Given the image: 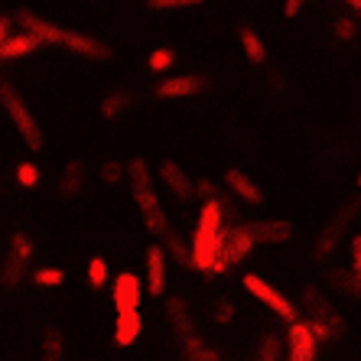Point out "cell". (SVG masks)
I'll return each instance as SVG.
<instances>
[{
    "mask_svg": "<svg viewBox=\"0 0 361 361\" xmlns=\"http://www.w3.org/2000/svg\"><path fill=\"white\" fill-rule=\"evenodd\" d=\"M130 108H134V94L127 92V88H114V92H108L104 98H101V118L104 121L124 118Z\"/></svg>",
    "mask_w": 361,
    "mask_h": 361,
    "instance_id": "obj_19",
    "label": "cell"
},
{
    "mask_svg": "<svg viewBox=\"0 0 361 361\" xmlns=\"http://www.w3.org/2000/svg\"><path fill=\"white\" fill-rule=\"evenodd\" d=\"M163 251L173 254V257L183 264V267H189V247H185L183 238H179L173 228H166V235H163Z\"/></svg>",
    "mask_w": 361,
    "mask_h": 361,
    "instance_id": "obj_25",
    "label": "cell"
},
{
    "mask_svg": "<svg viewBox=\"0 0 361 361\" xmlns=\"http://www.w3.org/2000/svg\"><path fill=\"white\" fill-rule=\"evenodd\" d=\"M88 283H92L94 290L108 283V261H104V257H92V261H88Z\"/></svg>",
    "mask_w": 361,
    "mask_h": 361,
    "instance_id": "obj_27",
    "label": "cell"
},
{
    "mask_svg": "<svg viewBox=\"0 0 361 361\" xmlns=\"http://www.w3.org/2000/svg\"><path fill=\"white\" fill-rule=\"evenodd\" d=\"M33 283H39V286H62V283H66V270H62V267H39V270H33Z\"/></svg>",
    "mask_w": 361,
    "mask_h": 361,
    "instance_id": "obj_26",
    "label": "cell"
},
{
    "mask_svg": "<svg viewBox=\"0 0 361 361\" xmlns=\"http://www.w3.org/2000/svg\"><path fill=\"white\" fill-rule=\"evenodd\" d=\"M166 264L169 254L163 251V244H150L147 247V293L150 296H163L166 290Z\"/></svg>",
    "mask_w": 361,
    "mask_h": 361,
    "instance_id": "obj_12",
    "label": "cell"
},
{
    "mask_svg": "<svg viewBox=\"0 0 361 361\" xmlns=\"http://www.w3.org/2000/svg\"><path fill=\"white\" fill-rule=\"evenodd\" d=\"M238 39H241L244 59L251 62V66H264V62H267V46H264V39L257 36V30L241 26V30H238Z\"/></svg>",
    "mask_w": 361,
    "mask_h": 361,
    "instance_id": "obj_20",
    "label": "cell"
},
{
    "mask_svg": "<svg viewBox=\"0 0 361 361\" xmlns=\"http://www.w3.org/2000/svg\"><path fill=\"white\" fill-rule=\"evenodd\" d=\"M114 310L118 312H130V310H140V300H143V283L137 274H118L114 277Z\"/></svg>",
    "mask_w": 361,
    "mask_h": 361,
    "instance_id": "obj_10",
    "label": "cell"
},
{
    "mask_svg": "<svg viewBox=\"0 0 361 361\" xmlns=\"http://www.w3.org/2000/svg\"><path fill=\"white\" fill-rule=\"evenodd\" d=\"M302 4H306V0H283V17H290V20H293L296 13H300V10H302Z\"/></svg>",
    "mask_w": 361,
    "mask_h": 361,
    "instance_id": "obj_37",
    "label": "cell"
},
{
    "mask_svg": "<svg viewBox=\"0 0 361 361\" xmlns=\"http://www.w3.org/2000/svg\"><path fill=\"white\" fill-rule=\"evenodd\" d=\"M42 361H62V336L56 329L46 332V345H42Z\"/></svg>",
    "mask_w": 361,
    "mask_h": 361,
    "instance_id": "obj_28",
    "label": "cell"
},
{
    "mask_svg": "<svg viewBox=\"0 0 361 361\" xmlns=\"http://www.w3.org/2000/svg\"><path fill=\"white\" fill-rule=\"evenodd\" d=\"M286 348H290L286 361H316L319 358V342H316V336H312V329L306 326V322H300V319L290 322Z\"/></svg>",
    "mask_w": 361,
    "mask_h": 361,
    "instance_id": "obj_8",
    "label": "cell"
},
{
    "mask_svg": "<svg viewBox=\"0 0 361 361\" xmlns=\"http://www.w3.org/2000/svg\"><path fill=\"white\" fill-rule=\"evenodd\" d=\"M17 20L23 30H30L33 36H39L42 42H52V46H66L68 52H75V56H85V59H94V62H108L114 59V52L104 46L101 39L88 33H78V30H68V26H59L52 23V20L39 17L33 10H17Z\"/></svg>",
    "mask_w": 361,
    "mask_h": 361,
    "instance_id": "obj_1",
    "label": "cell"
},
{
    "mask_svg": "<svg viewBox=\"0 0 361 361\" xmlns=\"http://www.w3.org/2000/svg\"><path fill=\"white\" fill-rule=\"evenodd\" d=\"M348 257H352V274H358L361 277V231L358 235H352V244H348Z\"/></svg>",
    "mask_w": 361,
    "mask_h": 361,
    "instance_id": "obj_35",
    "label": "cell"
},
{
    "mask_svg": "<svg viewBox=\"0 0 361 361\" xmlns=\"http://www.w3.org/2000/svg\"><path fill=\"white\" fill-rule=\"evenodd\" d=\"M98 176H101V183H104V185H118L121 179H124V166H121V163H114V160H108L104 166L98 169Z\"/></svg>",
    "mask_w": 361,
    "mask_h": 361,
    "instance_id": "obj_32",
    "label": "cell"
},
{
    "mask_svg": "<svg viewBox=\"0 0 361 361\" xmlns=\"http://www.w3.org/2000/svg\"><path fill=\"white\" fill-rule=\"evenodd\" d=\"M183 355H185V361H221V352L209 348L202 336L185 338V342H183Z\"/></svg>",
    "mask_w": 361,
    "mask_h": 361,
    "instance_id": "obj_22",
    "label": "cell"
},
{
    "mask_svg": "<svg viewBox=\"0 0 361 361\" xmlns=\"http://www.w3.org/2000/svg\"><path fill=\"white\" fill-rule=\"evenodd\" d=\"M85 176H88V169H85L82 160H72V163H68V166L62 169V179H59L62 195H75L78 189L85 185Z\"/></svg>",
    "mask_w": 361,
    "mask_h": 361,
    "instance_id": "obj_21",
    "label": "cell"
},
{
    "mask_svg": "<svg viewBox=\"0 0 361 361\" xmlns=\"http://www.w3.org/2000/svg\"><path fill=\"white\" fill-rule=\"evenodd\" d=\"M7 30H10V20H7V17H0V42L7 39Z\"/></svg>",
    "mask_w": 361,
    "mask_h": 361,
    "instance_id": "obj_38",
    "label": "cell"
},
{
    "mask_svg": "<svg viewBox=\"0 0 361 361\" xmlns=\"http://www.w3.org/2000/svg\"><path fill=\"white\" fill-rule=\"evenodd\" d=\"M254 244H286L293 238V225L283 219H267V221H251L247 225Z\"/></svg>",
    "mask_w": 361,
    "mask_h": 361,
    "instance_id": "obj_15",
    "label": "cell"
},
{
    "mask_svg": "<svg viewBox=\"0 0 361 361\" xmlns=\"http://www.w3.org/2000/svg\"><path fill=\"white\" fill-rule=\"evenodd\" d=\"M212 316H215V322H219V326L235 322V302H231V300H215V306H212Z\"/></svg>",
    "mask_w": 361,
    "mask_h": 361,
    "instance_id": "obj_31",
    "label": "cell"
},
{
    "mask_svg": "<svg viewBox=\"0 0 361 361\" xmlns=\"http://www.w3.org/2000/svg\"><path fill=\"white\" fill-rule=\"evenodd\" d=\"M143 329V319H140V310H130V312H118V322H114V345L127 348L134 345L137 336Z\"/></svg>",
    "mask_w": 361,
    "mask_h": 361,
    "instance_id": "obj_18",
    "label": "cell"
},
{
    "mask_svg": "<svg viewBox=\"0 0 361 361\" xmlns=\"http://www.w3.org/2000/svg\"><path fill=\"white\" fill-rule=\"evenodd\" d=\"M336 36H338V39H345V42H352L355 36H358V23H355V20H348V17H338L336 20Z\"/></svg>",
    "mask_w": 361,
    "mask_h": 361,
    "instance_id": "obj_34",
    "label": "cell"
},
{
    "mask_svg": "<svg viewBox=\"0 0 361 361\" xmlns=\"http://www.w3.org/2000/svg\"><path fill=\"white\" fill-rule=\"evenodd\" d=\"M205 0H147L150 10H179V7H199Z\"/></svg>",
    "mask_w": 361,
    "mask_h": 361,
    "instance_id": "obj_33",
    "label": "cell"
},
{
    "mask_svg": "<svg viewBox=\"0 0 361 361\" xmlns=\"http://www.w3.org/2000/svg\"><path fill=\"white\" fill-rule=\"evenodd\" d=\"M358 185H361V176H358Z\"/></svg>",
    "mask_w": 361,
    "mask_h": 361,
    "instance_id": "obj_40",
    "label": "cell"
},
{
    "mask_svg": "<svg viewBox=\"0 0 361 361\" xmlns=\"http://www.w3.org/2000/svg\"><path fill=\"white\" fill-rule=\"evenodd\" d=\"M241 286L254 296V300H261L264 306H267V310L274 312V316H280L283 322H293L296 316H300L293 302L286 300V296L280 293V290H277L274 283H267L264 277H257V274H244V277H241Z\"/></svg>",
    "mask_w": 361,
    "mask_h": 361,
    "instance_id": "obj_6",
    "label": "cell"
},
{
    "mask_svg": "<svg viewBox=\"0 0 361 361\" xmlns=\"http://www.w3.org/2000/svg\"><path fill=\"white\" fill-rule=\"evenodd\" d=\"M254 247V238L247 231V225H238V228H228L225 244H221V270H228L231 264L244 261Z\"/></svg>",
    "mask_w": 361,
    "mask_h": 361,
    "instance_id": "obj_11",
    "label": "cell"
},
{
    "mask_svg": "<svg viewBox=\"0 0 361 361\" xmlns=\"http://www.w3.org/2000/svg\"><path fill=\"white\" fill-rule=\"evenodd\" d=\"M166 322H169V329L176 332V338L179 342H185V338H192V336H199V329H195V319H192V310L185 306V300H173L166 302Z\"/></svg>",
    "mask_w": 361,
    "mask_h": 361,
    "instance_id": "obj_17",
    "label": "cell"
},
{
    "mask_svg": "<svg viewBox=\"0 0 361 361\" xmlns=\"http://www.w3.org/2000/svg\"><path fill=\"white\" fill-rule=\"evenodd\" d=\"M17 183L23 185V189H36L39 185V169H36V163H20L17 166Z\"/></svg>",
    "mask_w": 361,
    "mask_h": 361,
    "instance_id": "obj_30",
    "label": "cell"
},
{
    "mask_svg": "<svg viewBox=\"0 0 361 361\" xmlns=\"http://www.w3.org/2000/svg\"><path fill=\"white\" fill-rule=\"evenodd\" d=\"M329 283L336 286V290H342V293L361 300V277L352 274V270H329Z\"/></svg>",
    "mask_w": 361,
    "mask_h": 361,
    "instance_id": "obj_23",
    "label": "cell"
},
{
    "mask_svg": "<svg viewBox=\"0 0 361 361\" xmlns=\"http://www.w3.org/2000/svg\"><path fill=\"white\" fill-rule=\"evenodd\" d=\"M195 192H199L202 199H215V195H219V185H212L209 179H202V183H195Z\"/></svg>",
    "mask_w": 361,
    "mask_h": 361,
    "instance_id": "obj_36",
    "label": "cell"
},
{
    "mask_svg": "<svg viewBox=\"0 0 361 361\" xmlns=\"http://www.w3.org/2000/svg\"><path fill=\"white\" fill-rule=\"evenodd\" d=\"M173 62H176V52L163 46V49H153V52H150V59H147V66H150L153 72H166V68L173 66Z\"/></svg>",
    "mask_w": 361,
    "mask_h": 361,
    "instance_id": "obj_29",
    "label": "cell"
},
{
    "mask_svg": "<svg viewBox=\"0 0 361 361\" xmlns=\"http://www.w3.org/2000/svg\"><path fill=\"white\" fill-rule=\"evenodd\" d=\"M160 179L179 202H189L195 195V183L189 179V173L176 160H160Z\"/></svg>",
    "mask_w": 361,
    "mask_h": 361,
    "instance_id": "obj_13",
    "label": "cell"
},
{
    "mask_svg": "<svg viewBox=\"0 0 361 361\" xmlns=\"http://www.w3.org/2000/svg\"><path fill=\"white\" fill-rule=\"evenodd\" d=\"M225 185L244 202V205H261V202H264V189L254 183L244 169H238V166L225 169Z\"/></svg>",
    "mask_w": 361,
    "mask_h": 361,
    "instance_id": "obj_16",
    "label": "cell"
},
{
    "mask_svg": "<svg viewBox=\"0 0 361 361\" xmlns=\"http://www.w3.org/2000/svg\"><path fill=\"white\" fill-rule=\"evenodd\" d=\"M302 310L310 316L306 326L312 329L316 342H336V338L345 332V319L338 316V310L319 293V290H312V286L302 290Z\"/></svg>",
    "mask_w": 361,
    "mask_h": 361,
    "instance_id": "obj_3",
    "label": "cell"
},
{
    "mask_svg": "<svg viewBox=\"0 0 361 361\" xmlns=\"http://www.w3.org/2000/svg\"><path fill=\"white\" fill-rule=\"evenodd\" d=\"M358 209H361V202H345L342 209L329 219V225L319 231V238H316V257H329V254L336 251L338 244H342L345 231L352 228V221L358 219Z\"/></svg>",
    "mask_w": 361,
    "mask_h": 361,
    "instance_id": "obj_7",
    "label": "cell"
},
{
    "mask_svg": "<svg viewBox=\"0 0 361 361\" xmlns=\"http://www.w3.org/2000/svg\"><path fill=\"white\" fill-rule=\"evenodd\" d=\"M345 4H348V7H352L355 13H361V0H345Z\"/></svg>",
    "mask_w": 361,
    "mask_h": 361,
    "instance_id": "obj_39",
    "label": "cell"
},
{
    "mask_svg": "<svg viewBox=\"0 0 361 361\" xmlns=\"http://www.w3.org/2000/svg\"><path fill=\"white\" fill-rule=\"evenodd\" d=\"M124 176L130 179V195H134V202H137V212L143 215L147 231L157 235V238H163L166 235V228H169V219H166V212H163V205H160V195H157V185H153L147 160H143V157L127 160Z\"/></svg>",
    "mask_w": 361,
    "mask_h": 361,
    "instance_id": "obj_2",
    "label": "cell"
},
{
    "mask_svg": "<svg viewBox=\"0 0 361 361\" xmlns=\"http://www.w3.org/2000/svg\"><path fill=\"white\" fill-rule=\"evenodd\" d=\"M280 352H283V338L267 329L261 336V348H257V361H280Z\"/></svg>",
    "mask_w": 361,
    "mask_h": 361,
    "instance_id": "obj_24",
    "label": "cell"
},
{
    "mask_svg": "<svg viewBox=\"0 0 361 361\" xmlns=\"http://www.w3.org/2000/svg\"><path fill=\"white\" fill-rule=\"evenodd\" d=\"M30 261H33V238L26 235V231H13L10 244H7L4 267H0V283H4V290H17Z\"/></svg>",
    "mask_w": 361,
    "mask_h": 361,
    "instance_id": "obj_5",
    "label": "cell"
},
{
    "mask_svg": "<svg viewBox=\"0 0 361 361\" xmlns=\"http://www.w3.org/2000/svg\"><path fill=\"white\" fill-rule=\"evenodd\" d=\"M0 101H4L10 121H13V127H17L20 140H23L33 153H39L42 147H46V137H42V127H39V121L33 118V111L26 108L23 94H20L13 85H0Z\"/></svg>",
    "mask_w": 361,
    "mask_h": 361,
    "instance_id": "obj_4",
    "label": "cell"
},
{
    "mask_svg": "<svg viewBox=\"0 0 361 361\" xmlns=\"http://www.w3.org/2000/svg\"><path fill=\"white\" fill-rule=\"evenodd\" d=\"M209 88V78L205 75H176V78H163L153 92L157 98L173 101V98H192V94H202Z\"/></svg>",
    "mask_w": 361,
    "mask_h": 361,
    "instance_id": "obj_9",
    "label": "cell"
},
{
    "mask_svg": "<svg viewBox=\"0 0 361 361\" xmlns=\"http://www.w3.org/2000/svg\"><path fill=\"white\" fill-rule=\"evenodd\" d=\"M42 46L39 36H33L30 30H20V33H7V39L0 42V62H17L23 56H33Z\"/></svg>",
    "mask_w": 361,
    "mask_h": 361,
    "instance_id": "obj_14",
    "label": "cell"
}]
</instances>
